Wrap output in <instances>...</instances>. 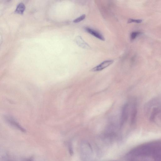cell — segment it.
Instances as JSON below:
<instances>
[{
  "label": "cell",
  "instance_id": "cell-1",
  "mask_svg": "<svg viewBox=\"0 0 161 161\" xmlns=\"http://www.w3.org/2000/svg\"><path fill=\"white\" fill-rule=\"evenodd\" d=\"M113 62L112 60H107L104 61L101 64L93 68L91 71L94 72H97L103 70L106 68L112 65Z\"/></svg>",
  "mask_w": 161,
  "mask_h": 161
},
{
  "label": "cell",
  "instance_id": "cell-2",
  "mask_svg": "<svg viewBox=\"0 0 161 161\" xmlns=\"http://www.w3.org/2000/svg\"><path fill=\"white\" fill-rule=\"evenodd\" d=\"M129 105L125 104L123 107L121 117V125H123L127 120L129 117Z\"/></svg>",
  "mask_w": 161,
  "mask_h": 161
},
{
  "label": "cell",
  "instance_id": "cell-3",
  "mask_svg": "<svg viewBox=\"0 0 161 161\" xmlns=\"http://www.w3.org/2000/svg\"><path fill=\"white\" fill-rule=\"evenodd\" d=\"M86 30L88 33L93 35V36L99 39L102 41L105 40V38L102 34H101L100 33L90 28H86Z\"/></svg>",
  "mask_w": 161,
  "mask_h": 161
},
{
  "label": "cell",
  "instance_id": "cell-4",
  "mask_svg": "<svg viewBox=\"0 0 161 161\" xmlns=\"http://www.w3.org/2000/svg\"><path fill=\"white\" fill-rule=\"evenodd\" d=\"M161 112V110L160 108L159 105L157 107H153L152 109V110L150 116V120L151 121H154L157 115Z\"/></svg>",
  "mask_w": 161,
  "mask_h": 161
},
{
  "label": "cell",
  "instance_id": "cell-5",
  "mask_svg": "<svg viewBox=\"0 0 161 161\" xmlns=\"http://www.w3.org/2000/svg\"><path fill=\"white\" fill-rule=\"evenodd\" d=\"M5 119L8 122V123H9L11 125H13V126L16 128L17 129L19 130L22 132H25V130L23 129L22 127H21L16 121H15L12 118L8 117H5Z\"/></svg>",
  "mask_w": 161,
  "mask_h": 161
},
{
  "label": "cell",
  "instance_id": "cell-6",
  "mask_svg": "<svg viewBox=\"0 0 161 161\" xmlns=\"http://www.w3.org/2000/svg\"><path fill=\"white\" fill-rule=\"evenodd\" d=\"M76 41L77 44L79 46L81 47L82 48L86 49L90 48V46L80 36H78L77 37Z\"/></svg>",
  "mask_w": 161,
  "mask_h": 161
},
{
  "label": "cell",
  "instance_id": "cell-7",
  "mask_svg": "<svg viewBox=\"0 0 161 161\" xmlns=\"http://www.w3.org/2000/svg\"><path fill=\"white\" fill-rule=\"evenodd\" d=\"M137 114V105L136 103L134 104L133 106L132 113L131 118V123L132 125L135 124L136 120Z\"/></svg>",
  "mask_w": 161,
  "mask_h": 161
},
{
  "label": "cell",
  "instance_id": "cell-8",
  "mask_svg": "<svg viewBox=\"0 0 161 161\" xmlns=\"http://www.w3.org/2000/svg\"><path fill=\"white\" fill-rule=\"evenodd\" d=\"M25 5L22 3H20L17 5L15 13L17 14H23L25 10Z\"/></svg>",
  "mask_w": 161,
  "mask_h": 161
},
{
  "label": "cell",
  "instance_id": "cell-9",
  "mask_svg": "<svg viewBox=\"0 0 161 161\" xmlns=\"http://www.w3.org/2000/svg\"><path fill=\"white\" fill-rule=\"evenodd\" d=\"M86 17V16L85 15H82L80 16V17L74 20L73 21V22L75 23H79L80 22L82 21L83 20H84Z\"/></svg>",
  "mask_w": 161,
  "mask_h": 161
},
{
  "label": "cell",
  "instance_id": "cell-10",
  "mask_svg": "<svg viewBox=\"0 0 161 161\" xmlns=\"http://www.w3.org/2000/svg\"><path fill=\"white\" fill-rule=\"evenodd\" d=\"M139 33L137 32H134L132 33L131 35V38L132 40H134L139 34Z\"/></svg>",
  "mask_w": 161,
  "mask_h": 161
},
{
  "label": "cell",
  "instance_id": "cell-11",
  "mask_svg": "<svg viewBox=\"0 0 161 161\" xmlns=\"http://www.w3.org/2000/svg\"><path fill=\"white\" fill-rule=\"evenodd\" d=\"M141 22V20H136L133 19H130L128 21L129 23H132V22H135V23H140Z\"/></svg>",
  "mask_w": 161,
  "mask_h": 161
},
{
  "label": "cell",
  "instance_id": "cell-12",
  "mask_svg": "<svg viewBox=\"0 0 161 161\" xmlns=\"http://www.w3.org/2000/svg\"><path fill=\"white\" fill-rule=\"evenodd\" d=\"M27 161H34L32 160V159H29Z\"/></svg>",
  "mask_w": 161,
  "mask_h": 161
}]
</instances>
